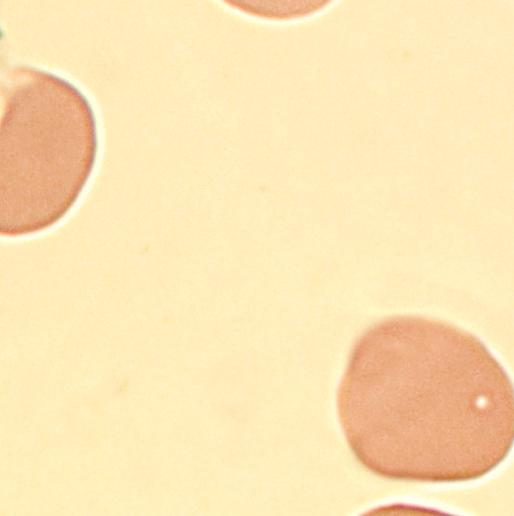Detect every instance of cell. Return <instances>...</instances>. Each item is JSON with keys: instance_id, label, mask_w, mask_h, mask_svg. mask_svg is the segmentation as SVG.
<instances>
[{"instance_id": "obj_2", "label": "cell", "mask_w": 514, "mask_h": 516, "mask_svg": "<svg viewBox=\"0 0 514 516\" xmlns=\"http://www.w3.org/2000/svg\"><path fill=\"white\" fill-rule=\"evenodd\" d=\"M98 151L97 118L80 88L30 65L3 72L1 235L29 236L64 219L85 190Z\"/></svg>"}, {"instance_id": "obj_3", "label": "cell", "mask_w": 514, "mask_h": 516, "mask_svg": "<svg viewBox=\"0 0 514 516\" xmlns=\"http://www.w3.org/2000/svg\"><path fill=\"white\" fill-rule=\"evenodd\" d=\"M232 5L255 15L292 17L318 9L323 1H232Z\"/></svg>"}, {"instance_id": "obj_1", "label": "cell", "mask_w": 514, "mask_h": 516, "mask_svg": "<svg viewBox=\"0 0 514 516\" xmlns=\"http://www.w3.org/2000/svg\"><path fill=\"white\" fill-rule=\"evenodd\" d=\"M340 387L418 401L338 397L342 428L360 463L386 442L366 466L386 449L375 472L394 451L378 475L387 469L386 476L402 451L389 478L402 459L394 479L469 480L464 458L486 474L496 467L486 451L502 461L511 449L509 377L476 336L446 322L395 316L374 324L355 343Z\"/></svg>"}]
</instances>
